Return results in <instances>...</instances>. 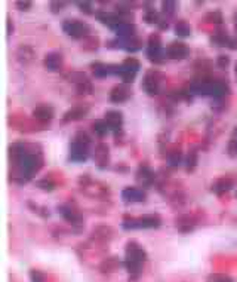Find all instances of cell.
Returning <instances> with one entry per match:
<instances>
[{"label":"cell","mask_w":237,"mask_h":282,"mask_svg":"<svg viewBox=\"0 0 237 282\" xmlns=\"http://www.w3.org/2000/svg\"><path fill=\"white\" fill-rule=\"evenodd\" d=\"M139 69H141V64H139L138 60H135V58H126V60L119 66V75H117V76H120V77L123 79V82L129 85V83L135 79V76H136V73H138Z\"/></svg>","instance_id":"obj_9"},{"label":"cell","mask_w":237,"mask_h":282,"mask_svg":"<svg viewBox=\"0 0 237 282\" xmlns=\"http://www.w3.org/2000/svg\"><path fill=\"white\" fill-rule=\"evenodd\" d=\"M162 220L157 214H147L139 218H125L122 221V228L126 231H135V229H157L160 228Z\"/></svg>","instance_id":"obj_4"},{"label":"cell","mask_w":237,"mask_h":282,"mask_svg":"<svg viewBox=\"0 0 237 282\" xmlns=\"http://www.w3.org/2000/svg\"><path fill=\"white\" fill-rule=\"evenodd\" d=\"M108 147L104 143H100L97 147H95V153H93V159L97 162V165L100 168H106L108 163Z\"/></svg>","instance_id":"obj_21"},{"label":"cell","mask_w":237,"mask_h":282,"mask_svg":"<svg viewBox=\"0 0 237 282\" xmlns=\"http://www.w3.org/2000/svg\"><path fill=\"white\" fill-rule=\"evenodd\" d=\"M65 6H67L65 2H51V3H49V8H51V11H52L54 14L61 12Z\"/></svg>","instance_id":"obj_36"},{"label":"cell","mask_w":237,"mask_h":282,"mask_svg":"<svg viewBox=\"0 0 237 282\" xmlns=\"http://www.w3.org/2000/svg\"><path fill=\"white\" fill-rule=\"evenodd\" d=\"M196 226V221L193 217L190 215H181L178 220H176V228L181 231V232H190L193 231V228Z\"/></svg>","instance_id":"obj_25"},{"label":"cell","mask_w":237,"mask_h":282,"mask_svg":"<svg viewBox=\"0 0 237 282\" xmlns=\"http://www.w3.org/2000/svg\"><path fill=\"white\" fill-rule=\"evenodd\" d=\"M58 211H60V214L64 217V220L68 221V223L73 224V226H80L82 221H83V217H82V214L79 212V209L74 208V206L70 205V204H65V205L58 206Z\"/></svg>","instance_id":"obj_11"},{"label":"cell","mask_w":237,"mask_h":282,"mask_svg":"<svg viewBox=\"0 0 237 282\" xmlns=\"http://www.w3.org/2000/svg\"><path fill=\"white\" fill-rule=\"evenodd\" d=\"M15 6L20 9V11H28L31 8V2H28V0H25V2H17Z\"/></svg>","instance_id":"obj_40"},{"label":"cell","mask_w":237,"mask_h":282,"mask_svg":"<svg viewBox=\"0 0 237 282\" xmlns=\"http://www.w3.org/2000/svg\"><path fill=\"white\" fill-rule=\"evenodd\" d=\"M163 48H162V39L157 33H153L150 37H149V42H147V56L149 60L156 63V64H160L163 63Z\"/></svg>","instance_id":"obj_7"},{"label":"cell","mask_w":237,"mask_h":282,"mask_svg":"<svg viewBox=\"0 0 237 282\" xmlns=\"http://www.w3.org/2000/svg\"><path fill=\"white\" fill-rule=\"evenodd\" d=\"M55 116V110L49 104H40L33 110V118L39 122H51Z\"/></svg>","instance_id":"obj_13"},{"label":"cell","mask_w":237,"mask_h":282,"mask_svg":"<svg viewBox=\"0 0 237 282\" xmlns=\"http://www.w3.org/2000/svg\"><path fill=\"white\" fill-rule=\"evenodd\" d=\"M190 53V49L185 43L182 42H172L166 49H165V55L171 60H184L187 58Z\"/></svg>","instance_id":"obj_10"},{"label":"cell","mask_w":237,"mask_h":282,"mask_svg":"<svg viewBox=\"0 0 237 282\" xmlns=\"http://www.w3.org/2000/svg\"><path fill=\"white\" fill-rule=\"evenodd\" d=\"M37 147L24 143H15L11 147V154L15 159V174L14 180L17 183H27L43 165L42 153L36 150Z\"/></svg>","instance_id":"obj_1"},{"label":"cell","mask_w":237,"mask_h":282,"mask_svg":"<svg viewBox=\"0 0 237 282\" xmlns=\"http://www.w3.org/2000/svg\"><path fill=\"white\" fill-rule=\"evenodd\" d=\"M190 91L199 95H209L214 98H222L228 94V86L219 80H197L192 83Z\"/></svg>","instance_id":"obj_3"},{"label":"cell","mask_w":237,"mask_h":282,"mask_svg":"<svg viewBox=\"0 0 237 282\" xmlns=\"http://www.w3.org/2000/svg\"><path fill=\"white\" fill-rule=\"evenodd\" d=\"M63 30L73 39H87L90 33L89 26L80 20H65L63 23Z\"/></svg>","instance_id":"obj_6"},{"label":"cell","mask_w":237,"mask_h":282,"mask_svg":"<svg viewBox=\"0 0 237 282\" xmlns=\"http://www.w3.org/2000/svg\"><path fill=\"white\" fill-rule=\"evenodd\" d=\"M212 42L216 43L218 46H227V48H230V49H237V39L228 36L225 31H218V33H215L214 37H212Z\"/></svg>","instance_id":"obj_20"},{"label":"cell","mask_w":237,"mask_h":282,"mask_svg":"<svg viewBox=\"0 0 237 282\" xmlns=\"http://www.w3.org/2000/svg\"><path fill=\"white\" fill-rule=\"evenodd\" d=\"M175 34L179 36V37H187L192 34V27H190L185 21H178L175 24Z\"/></svg>","instance_id":"obj_27"},{"label":"cell","mask_w":237,"mask_h":282,"mask_svg":"<svg viewBox=\"0 0 237 282\" xmlns=\"http://www.w3.org/2000/svg\"><path fill=\"white\" fill-rule=\"evenodd\" d=\"M92 73L97 77H106L110 75H119V66H111V64H104V63H95L90 66Z\"/></svg>","instance_id":"obj_17"},{"label":"cell","mask_w":237,"mask_h":282,"mask_svg":"<svg viewBox=\"0 0 237 282\" xmlns=\"http://www.w3.org/2000/svg\"><path fill=\"white\" fill-rule=\"evenodd\" d=\"M89 113V105L87 104H77L74 107H71L70 110H67L63 116V122H71V121H79L82 118H85Z\"/></svg>","instance_id":"obj_14"},{"label":"cell","mask_w":237,"mask_h":282,"mask_svg":"<svg viewBox=\"0 0 237 282\" xmlns=\"http://www.w3.org/2000/svg\"><path fill=\"white\" fill-rule=\"evenodd\" d=\"M206 282H234V279L225 273H212L208 276Z\"/></svg>","instance_id":"obj_31"},{"label":"cell","mask_w":237,"mask_h":282,"mask_svg":"<svg viewBox=\"0 0 237 282\" xmlns=\"http://www.w3.org/2000/svg\"><path fill=\"white\" fill-rule=\"evenodd\" d=\"M236 140H237V138H236Z\"/></svg>","instance_id":"obj_45"},{"label":"cell","mask_w":237,"mask_h":282,"mask_svg":"<svg viewBox=\"0 0 237 282\" xmlns=\"http://www.w3.org/2000/svg\"><path fill=\"white\" fill-rule=\"evenodd\" d=\"M206 21L212 24H221L222 23V14L219 11H212L206 15Z\"/></svg>","instance_id":"obj_33"},{"label":"cell","mask_w":237,"mask_h":282,"mask_svg":"<svg viewBox=\"0 0 237 282\" xmlns=\"http://www.w3.org/2000/svg\"><path fill=\"white\" fill-rule=\"evenodd\" d=\"M122 198L125 202H144L147 195L142 189L138 187H126L122 192Z\"/></svg>","instance_id":"obj_18"},{"label":"cell","mask_w":237,"mask_h":282,"mask_svg":"<svg viewBox=\"0 0 237 282\" xmlns=\"http://www.w3.org/2000/svg\"><path fill=\"white\" fill-rule=\"evenodd\" d=\"M236 76H237V66H236Z\"/></svg>","instance_id":"obj_43"},{"label":"cell","mask_w":237,"mask_h":282,"mask_svg":"<svg viewBox=\"0 0 237 282\" xmlns=\"http://www.w3.org/2000/svg\"><path fill=\"white\" fill-rule=\"evenodd\" d=\"M228 153L230 156H237V140H231L230 144H228Z\"/></svg>","instance_id":"obj_39"},{"label":"cell","mask_w":237,"mask_h":282,"mask_svg":"<svg viewBox=\"0 0 237 282\" xmlns=\"http://www.w3.org/2000/svg\"><path fill=\"white\" fill-rule=\"evenodd\" d=\"M236 31H237V18H236Z\"/></svg>","instance_id":"obj_42"},{"label":"cell","mask_w":237,"mask_h":282,"mask_svg":"<svg viewBox=\"0 0 237 282\" xmlns=\"http://www.w3.org/2000/svg\"><path fill=\"white\" fill-rule=\"evenodd\" d=\"M154 173L151 171V169L147 166V165H141L138 168V171H136V181L141 183L142 186H150L154 183Z\"/></svg>","instance_id":"obj_19"},{"label":"cell","mask_w":237,"mask_h":282,"mask_svg":"<svg viewBox=\"0 0 237 282\" xmlns=\"http://www.w3.org/2000/svg\"><path fill=\"white\" fill-rule=\"evenodd\" d=\"M113 31H116V33H117V37L125 39V37H132V36H135L136 27H135L132 23L122 21V23H119V24L113 28Z\"/></svg>","instance_id":"obj_22"},{"label":"cell","mask_w":237,"mask_h":282,"mask_svg":"<svg viewBox=\"0 0 237 282\" xmlns=\"http://www.w3.org/2000/svg\"><path fill=\"white\" fill-rule=\"evenodd\" d=\"M37 186L42 189V190H46V192H51V190H54V187H55V183L52 181V180H40V181H37Z\"/></svg>","instance_id":"obj_34"},{"label":"cell","mask_w":237,"mask_h":282,"mask_svg":"<svg viewBox=\"0 0 237 282\" xmlns=\"http://www.w3.org/2000/svg\"><path fill=\"white\" fill-rule=\"evenodd\" d=\"M197 159H199V154L196 150H192L187 156V160H185V168L187 171H194V168L197 166Z\"/></svg>","instance_id":"obj_28"},{"label":"cell","mask_w":237,"mask_h":282,"mask_svg":"<svg viewBox=\"0 0 237 282\" xmlns=\"http://www.w3.org/2000/svg\"><path fill=\"white\" fill-rule=\"evenodd\" d=\"M17 56H18V61L20 63L28 64L34 58V51L28 45H21L20 49L17 51Z\"/></svg>","instance_id":"obj_24"},{"label":"cell","mask_w":237,"mask_h":282,"mask_svg":"<svg viewBox=\"0 0 237 282\" xmlns=\"http://www.w3.org/2000/svg\"><path fill=\"white\" fill-rule=\"evenodd\" d=\"M12 31H14V26H12L11 20H8V34H11Z\"/></svg>","instance_id":"obj_41"},{"label":"cell","mask_w":237,"mask_h":282,"mask_svg":"<svg viewBox=\"0 0 237 282\" xmlns=\"http://www.w3.org/2000/svg\"><path fill=\"white\" fill-rule=\"evenodd\" d=\"M92 131L98 137H104V135H107L110 128H108V125H107V122L104 119H100V121H95L92 124Z\"/></svg>","instance_id":"obj_26"},{"label":"cell","mask_w":237,"mask_h":282,"mask_svg":"<svg viewBox=\"0 0 237 282\" xmlns=\"http://www.w3.org/2000/svg\"><path fill=\"white\" fill-rule=\"evenodd\" d=\"M216 64H218L221 69H225V67L230 64V58H228L227 55H219V56H218V60H216Z\"/></svg>","instance_id":"obj_37"},{"label":"cell","mask_w":237,"mask_h":282,"mask_svg":"<svg viewBox=\"0 0 237 282\" xmlns=\"http://www.w3.org/2000/svg\"><path fill=\"white\" fill-rule=\"evenodd\" d=\"M168 162L171 166H179L181 162H182V153L181 150H172L169 154H168Z\"/></svg>","instance_id":"obj_30"},{"label":"cell","mask_w":237,"mask_h":282,"mask_svg":"<svg viewBox=\"0 0 237 282\" xmlns=\"http://www.w3.org/2000/svg\"><path fill=\"white\" fill-rule=\"evenodd\" d=\"M146 260H147V253L139 244H136L133 241L126 244V254H125L123 264L130 275L136 276L141 272V267L146 263Z\"/></svg>","instance_id":"obj_2"},{"label":"cell","mask_w":237,"mask_h":282,"mask_svg":"<svg viewBox=\"0 0 237 282\" xmlns=\"http://www.w3.org/2000/svg\"><path fill=\"white\" fill-rule=\"evenodd\" d=\"M30 279H31V282H44V275L40 270L33 269L30 272Z\"/></svg>","instance_id":"obj_35"},{"label":"cell","mask_w":237,"mask_h":282,"mask_svg":"<svg viewBox=\"0 0 237 282\" xmlns=\"http://www.w3.org/2000/svg\"><path fill=\"white\" fill-rule=\"evenodd\" d=\"M104 121L107 122L110 131H113V132L117 134V132L122 129L123 115H122L120 111H117V110H108V111L106 113V116H104Z\"/></svg>","instance_id":"obj_15"},{"label":"cell","mask_w":237,"mask_h":282,"mask_svg":"<svg viewBox=\"0 0 237 282\" xmlns=\"http://www.w3.org/2000/svg\"><path fill=\"white\" fill-rule=\"evenodd\" d=\"M233 187H234V181L228 177H222L215 181V184L212 186V192L216 195H224V193L230 192Z\"/></svg>","instance_id":"obj_23"},{"label":"cell","mask_w":237,"mask_h":282,"mask_svg":"<svg viewBox=\"0 0 237 282\" xmlns=\"http://www.w3.org/2000/svg\"><path fill=\"white\" fill-rule=\"evenodd\" d=\"M77 6L82 9V12H85V14H92V3H90V2H79Z\"/></svg>","instance_id":"obj_38"},{"label":"cell","mask_w":237,"mask_h":282,"mask_svg":"<svg viewBox=\"0 0 237 282\" xmlns=\"http://www.w3.org/2000/svg\"><path fill=\"white\" fill-rule=\"evenodd\" d=\"M144 21H146L147 24H159V23H160L159 12H157L156 9H153V8L147 9V11L144 12Z\"/></svg>","instance_id":"obj_29"},{"label":"cell","mask_w":237,"mask_h":282,"mask_svg":"<svg viewBox=\"0 0 237 282\" xmlns=\"http://www.w3.org/2000/svg\"><path fill=\"white\" fill-rule=\"evenodd\" d=\"M90 138L85 132H77L70 144V160L85 162L89 156Z\"/></svg>","instance_id":"obj_5"},{"label":"cell","mask_w":237,"mask_h":282,"mask_svg":"<svg viewBox=\"0 0 237 282\" xmlns=\"http://www.w3.org/2000/svg\"><path fill=\"white\" fill-rule=\"evenodd\" d=\"M63 55L58 52H49L43 58V64L49 72H58L63 67Z\"/></svg>","instance_id":"obj_16"},{"label":"cell","mask_w":237,"mask_h":282,"mask_svg":"<svg viewBox=\"0 0 237 282\" xmlns=\"http://www.w3.org/2000/svg\"><path fill=\"white\" fill-rule=\"evenodd\" d=\"M130 95H132V91L128 83H119L110 91V100H111V103H116V104L128 101L130 98Z\"/></svg>","instance_id":"obj_12"},{"label":"cell","mask_w":237,"mask_h":282,"mask_svg":"<svg viewBox=\"0 0 237 282\" xmlns=\"http://www.w3.org/2000/svg\"><path fill=\"white\" fill-rule=\"evenodd\" d=\"M236 196H237V192H236Z\"/></svg>","instance_id":"obj_44"},{"label":"cell","mask_w":237,"mask_h":282,"mask_svg":"<svg viewBox=\"0 0 237 282\" xmlns=\"http://www.w3.org/2000/svg\"><path fill=\"white\" fill-rule=\"evenodd\" d=\"M163 76L157 70H149L142 79V89L146 91L149 95H157L160 92V85H162Z\"/></svg>","instance_id":"obj_8"},{"label":"cell","mask_w":237,"mask_h":282,"mask_svg":"<svg viewBox=\"0 0 237 282\" xmlns=\"http://www.w3.org/2000/svg\"><path fill=\"white\" fill-rule=\"evenodd\" d=\"M162 11L165 17H172L176 11V3L175 2H163L162 3Z\"/></svg>","instance_id":"obj_32"}]
</instances>
